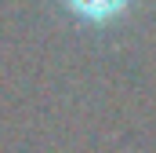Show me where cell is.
Listing matches in <instances>:
<instances>
[{
    "mask_svg": "<svg viewBox=\"0 0 156 153\" xmlns=\"http://www.w3.org/2000/svg\"><path fill=\"white\" fill-rule=\"evenodd\" d=\"M55 4L73 26L91 29V33H109L134 15L142 0H55Z\"/></svg>",
    "mask_w": 156,
    "mask_h": 153,
    "instance_id": "obj_1",
    "label": "cell"
}]
</instances>
